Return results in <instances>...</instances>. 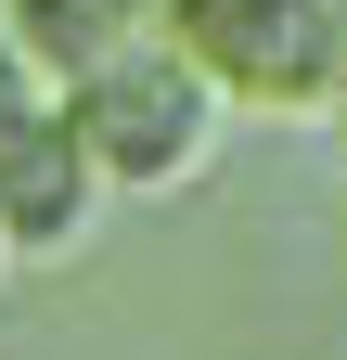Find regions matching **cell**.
I'll return each instance as SVG.
<instances>
[{
    "label": "cell",
    "mask_w": 347,
    "mask_h": 360,
    "mask_svg": "<svg viewBox=\"0 0 347 360\" xmlns=\"http://www.w3.org/2000/svg\"><path fill=\"white\" fill-rule=\"evenodd\" d=\"M77 129V155L103 167V193H193L206 167H219V77H206L193 52H167V39H129L116 65H91L52 103Z\"/></svg>",
    "instance_id": "6da1fadb"
},
{
    "label": "cell",
    "mask_w": 347,
    "mask_h": 360,
    "mask_svg": "<svg viewBox=\"0 0 347 360\" xmlns=\"http://www.w3.org/2000/svg\"><path fill=\"white\" fill-rule=\"evenodd\" d=\"M167 52L219 77V103L309 116L347 90V0H167Z\"/></svg>",
    "instance_id": "7a4b0ae2"
},
{
    "label": "cell",
    "mask_w": 347,
    "mask_h": 360,
    "mask_svg": "<svg viewBox=\"0 0 347 360\" xmlns=\"http://www.w3.org/2000/svg\"><path fill=\"white\" fill-rule=\"evenodd\" d=\"M103 167L77 155V129L65 116H39V129H13V142H0V245L13 257H77L103 232Z\"/></svg>",
    "instance_id": "3957f363"
},
{
    "label": "cell",
    "mask_w": 347,
    "mask_h": 360,
    "mask_svg": "<svg viewBox=\"0 0 347 360\" xmlns=\"http://www.w3.org/2000/svg\"><path fill=\"white\" fill-rule=\"evenodd\" d=\"M0 26L26 39V65L52 77V90H77L91 65H116L129 39L155 26V0H0Z\"/></svg>",
    "instance_id": "277c9868"
},
{
    "label": "cell",
    "mask_w": 347,
    "mask_h": 360,
    "mask_svg": "<svg viewBox=\"0 0 347 360\" xmlns=\"http://www.w3.org/2000/svg\"><path fill=\"white\" fill-rule=\"evenodd\" d=\"M52 103H65V90H52V77L26 65V39H13V26H0V142H13V129H39Z\"/></svg>",
    "instance_id": "5b68a950"
},
{
    "label": "cell",
    "mask_w": 347,
    "mask_h": 360,
    "mask_svg": "<svg viewBox=\"0 0 347 360\" xmlns=\"http://www.w3.org/2000/svg\"><path fill=\"white\" fill-rule=\"evenodd\" d=\"M0 270H13V245H0Z\"/></svg>",
    "instance_id": "8992f818"
},
{
    "label": "cell",
    "mask_w": 347,
    "mask_h": 360,
    "mask_svg": "<svg viewBox=\"0 0 347 360\" xmlns=\"http://www.w3.org/2000/svg\"><path fill=\"white\" fill-rule=\"evenodd\" d=\"M334 116H347V90H334Z\"/></svg>",
    "instance_id": "52a82bcc"
}]
</instances>
